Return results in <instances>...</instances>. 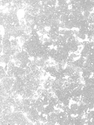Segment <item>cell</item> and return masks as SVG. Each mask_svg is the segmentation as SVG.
Instances as JSON below:
<instances>
[{"label":"cell","mask_w":94,"mask_h":125,"mask_svg":"<svg viewBox=\"0 0 94 125\" xmlns=\"http://www.w3.org/2000/svg\"><path fill=\"white\" fill-rule=\"evenodd\" d=\"M6 75H6V71L1 66L0 67V78H1V79L4 78L6 77Z\"/></svg>","instance_id":"obj_2"},{"label":"cell","mask_w":94,"mask_h":125,"mask_svg":"<svg viewBox=\"0 0 94 125\" xmlns=\"http://www.w3.org/2000/svg\"><path fill=\"white\" fill-rule=\"evenodd\" d=\"M93 39H94V36H93Z\"/></svg>","instance_id":"obj_3"},{"label":"cell","mask_w":94,"mask_h":125,"mask_svg":"<svg viewBox=\"0 0 94 125\" xmlns=\"http://www.w3.org/2000/svg\"><path fill=\"white\" fill-rule=\"evenodd\" d=\"M81 52V56L86 58L89 55L94 53V42H87Z\"/></svg>","instance_id":"obj_1"}]
</instances>
